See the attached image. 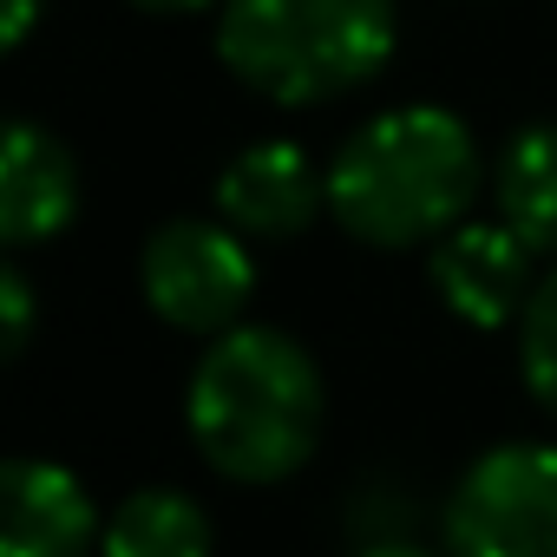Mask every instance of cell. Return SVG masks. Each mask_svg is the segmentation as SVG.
<instances>
[{"instance_id":"cell-15","label":"cell","mask_w":557,"mask_h":557,"mask_svg":"<svg viewBox=\"0 0 557 557\" xmlns=\"http://www.w3.org/2000/svg\"><path fill=\"white\" fill-rule=\"evenodd\" d=\"M355 557H433V550H420L413 537H381V544H361Z\"/></svg>"},{"instance_id":"cell-10","label":"cell","mask_w":557,"mask_h":557,"mask_svg":"<svg viewBox=\"0 0 557 557\" xmlns=\"http://www.w3.org/2000/svg\"><path fill=\"white\" fill-rule=\"evenodd\" d=\"M498 223H511L537 256H557V125H524L492 171Z\"/></svg>"},{"instance_id":"cell-4","label":"cell","mask_w":557,"mask_h":557,"mask_svg":"<svg viewBox=\"0 0 557 557\" xmlns=\"http://www.w3.org/2000/svg\"><path fill=\"white\" fill-rule=\"evenodd\" d=\"M453 557H557V446L505 440L479 453L446 498Z\"/></svg>"},{"instance_id":"cell-11","label":"cell","mask_w":557,"mask_h":557,"mask_svg":"<svg viewBox=\"0 0 557 557\" xmlns=\"http://www.w3.org/2000/svg\"><path fill=\"white\" fill-rule=\"evenodd\" d=\"M210 511L190 492L145 485L106 518V557H210Z\"/></svg>"},{"instance_id":"cell-2","label":"cell","mask_w":557,"mask_h":557,"mask_svg":"<svg viewBox=\"0 0 557 557\" xmlns=\"http://www.w3.org/2000/svg\"><path fill=\"white\" fill-rule=\"evenodd\" d=\"M472 197L479 145L446 106H394L348 132L329 164V216L374 249L440 243L472 216Z\"/></svg>"},{"instance_id":"cell-7","label":"cell","mask_w":557,"mask_h":557,"mask_svg":"<svg viewBox=\"0 0 557 557\" xmlns=\"http://www.w3.org/2000/svg\"><path fill=\"white\" fill-rule=\"evenodd\" d=\"M322 210H329V171H315V158L296 138L243 145L216 177V216L230 230H243L249 243L302 236Z\"/></svg>"},{"instance_id":"cell-1","label":"cell","mask_w":557,"mask_h":557,"mask_svg":"<svg viewBox=\"0 0 557 557\" xmlns=\"http://www.w3.org/2000/svg\"><path fill=\"white\" fill-rule=\"evenodd\" d=\"M322 368L283 329H230L203 348L184 426L210 472L236 485H283L322 440Z\"/></svg>"},{"instance_id":"cell-14","label":"cell","mask_w":557,"mask_h":557,"mask_svg":"<svg viewBox=\"0 0 557 557\" xmlns=\"http://www.w3.org/2000/svg\"><path fill=\"white\" fill-rule=\"evenodd\" d=\"M40 14H47V0H0V47H27Z\"/></svg>"},{"instance_id":"cell-3","label":"cell","mask_w":557,"mask_h":557,"mask_svg":"<svg viewBox=\"0 0 557 557\" xmlns=\"http://www.w3.org/2000/svg\"><path fill=\"white\" fill-rule=\"evenodd\" d=\"M394 40V0H223L216 21L223 66L275 106H322L368 86Z\"/></svg>"},{"instance_id":"cell-8","label":"cell","mask_w":557,"mask_h":557,"mask_svg":"<svg viewBox=\"0 0 557 557\" xmlns=\"http://www.w3.org/2000/svg\"><path fill=\"white\" fill-rule=\"evenodd\" d=\"M106 544L92 492L53 459L0 466V557H86Z\"/></svg>"},{"instance_id":"cell-12","label":"cell","mask_w":557,"mask_h":557,"mask_svg":"<svg viewBox=\"0 0 557 557\" xmlns=\"http://www.w3.org/2000/svg\"><path fill=\"white\" fill-rule=\"evenodd\" d=\"M518 368H524L531 400L557 420V269L537 275V289L518 315Z\"/></svg>"},{"instance_id":"cell-6","label":"cell","mask_w":557,"mask_h":557,"mask_svg":"<svg viewBox=\"0 0 557 557\" xmlns=\"http://www.w3.org/2000/svg\"><path fill=\"white\" fill-rule=\"evenodd\" d=\"M531 243L511 230V223H453L440 243H433V296L472 322V329H505L524 315L531 289H537V275H531Z\"/></svg>"},{"instance_id":"cell-13","label":"cell","mask_w":557,"mask_h":557,"mask_svg":"<svg viewBox=\"0 0 557 557\" xmlns=\"http://www.w3.org/2000/svg\"><path fill=\"white\" fill-rule=\"evenodd\" d=\"M27 342H34V283L21 262H8L0 269V361H21Z\"/></svg>"},{"instance_id":"cell-9","label":"cell","mask_w":557,"mask_h":557,"mask_svg":"<svg viewBox=\"0 0 557 557\" xmlns=\"http://www.w3.org/2000/svg\"><path fill=\"white\" fill-rule=\"evenodd\" d=\"M79 210V164L73 151L34 125V119H14L8 125V145H0V243L8 249H34V243H53Z\"/></svg>"},{"instance_id":"cell-5","label":"cell","mask_w":557,"mask_h":557,"mask_svg":"<svg viewBox=\"0 0 557 557\" xmlns=\"http://www.w3.org/2000/svg\"><path fill=\"white\" fill-rule=\"evenodd\" d=\"M138 289L151 302L158 322H171L177 335H230L256 296V262H249V236L230 230L223 216H171L145 236L138 256Z\"/></svg>"},{"instance_id":"cell-16","label":"cell","mask_w":557,"mask_h":557,"mask_svg":"<svg viewBox=\"0 0 557 557\" xmlns=\"http://www.w3.org/2000/svg\"><path fill=\"white\" fill-rule=\"evenodd\" d=\"M132 8H145V14H197L210 0H132Z\"/></svg>"}]
</instances>
